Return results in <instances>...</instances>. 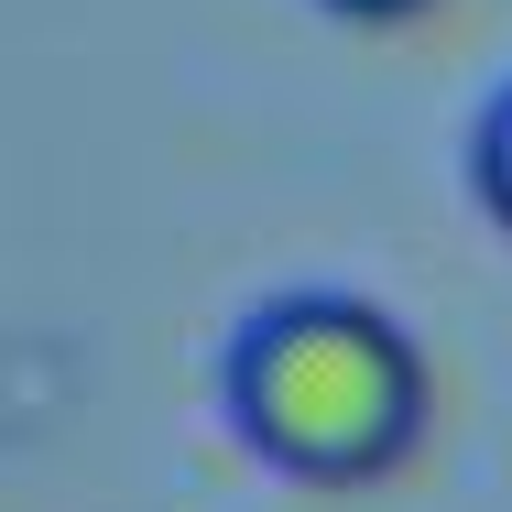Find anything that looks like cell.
I'll return each mask as SVG.
<instances>
[{"label": "cell", "instance_id": "cell-3", "mask_svg": "<svg viewBox=\"0 0 512 512\" xmlns=\"http://www.w3.org/2000/svg\"><path fill=\"white\" fill-rule=\"evenodd\" d=\"M316 11H338V22H414V11H436V0H316Z\"/></svg>", "mask_w": 512, "mask_h": 512}, {"label": "cell", "instance_id": "cell-2", "mask_svg": "<svg viewBox=\"0 0 512 512\" xmlns=\"http://www.w3.org/2000/svg\"><path fill=\"white\" fill-rule=\"evenodd\" d=\"M469 197L491 229H512V88L480 109V131H469Z\"/></svg>", "mask_w": 512, "mask_h": 512}, {"label": "cell", "instance_id": "cell-1", "mask_svg": "<svg viewBox=\"0 0 512 512\" xmlns=\"http://www.w3.org/2000/svg\"><path fill=\"white\" fill-rule=\"evenodd\" d=\"M218 393L251 458L316 491H360L425 447L436 371H425V338L371 295H273L262 316H240Z\"/></svg>", "mask_w": 512, "mask_h": 512}]
</instances>
